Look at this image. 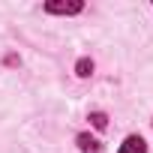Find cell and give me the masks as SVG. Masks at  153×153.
<instances>
[{
    "mask_svg": "<svg viewBox=\"0 0 153 153\" xmlns=\"http://www.w3.org/2000/svg\"><path fill=\"white\" fill-rule=\"evenodd\" d=\"M45 9L54 12V15H75V12L84 9V3L81 0H72V3H45Z\"/></svg>",
    "mask_w": 153,
    "mask_h": 153,
    "instance_id": "obj_1",
    "label": "cell"
},
{
    "mask_svg": "<svg viewBox=\"0 0 153 153\" xmlns=\"http://www.w3.org/2000/svg\"><path fill=\"white\" fill-rule=\"evenodd\" d=\"M90 123H93L96 129H105V126H108V117H105L102 111H93V114H90Z\"/></svg>",
    "mask_w": 153,
    "mask_h": 153,
    "instance_id": "obj_5",
    "label": "cell"
},
{
    "mask_svg": "<svg viewBox=\"0 0 153 153\" xmlns=\"http://www.w3.org/2000/svg\"><path fill=\"white\" fill-rule=\"evenodd\" d=\"M120 153H147V144L141 135H129L123 144H120Z\"/></svg>",
    "mask_w": 153,
    "mask_h": 153,
    "instance_id": "obj_2",
    "label": "cell"
},
{
    "mask_svg": "<svg viewBox=\"0 0 153 153\" xmlns=\"http://www.w3.org/2000/svg\"><path fill=\"white\" fill-rule=\"evenodd\" d=\"M78 150H81V153H99L102 144H99L96 138H90V135H78Z\"/></svg>",
    "mask_w": 153,
    "mask_h": 153,
    "instance_id": "obj_3",
    "label": "cell"
},
{
    "mask_svg": "<svg viewBox=\"0 0 153 153\" xmlns=\"http://www.w3.org/2000/svg\"><path fill=\"white\" fill-rule=\"evenodd\" d=\"M75 72H78L81 75V78H87V75H93V60H78V66H75Z\"/></svg>",
    "mask_w": 153,
    "mask_h": 153,
    "instance_id": "obj_4",
    "label": "cell"
}]
</instances>
